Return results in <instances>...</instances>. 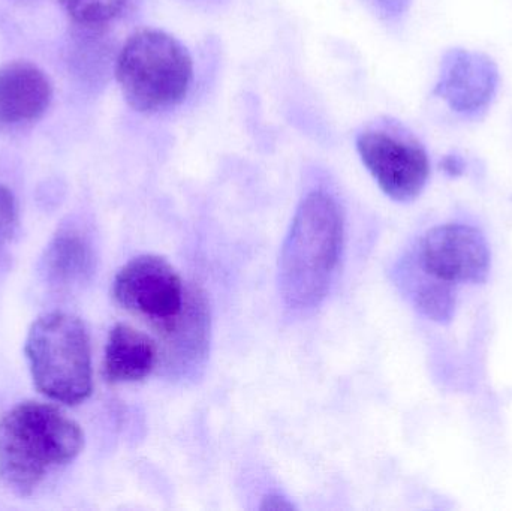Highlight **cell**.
<instances>
[{
	"label": "cell",
	"instance_id": "15",
	"mask_svg": "<svg viewBox=\"0 0 512 511\" xmlns=\"http://www.w3.org/2000/svg\"><path fill=\"white\" fill-rule=\"evenodd\" d=\"M18 225V206L14 194L0 185V249L8 245Z\"/></svg>",
	"mask_w": 512,
	"mask_h": 511
},
{
	"label": "cell",
	"instance_id": "6",
	"mask_svg": "<svg viewBox=\"0 0 512 511\" xmlns=\"http://www.w3.org/2000/svg\"><path fill=\"white\" fill-rule=\"evenodd\" d=\"M357 150L382 192L397 203H411L429 182V156L411 135L370 129L358 135Z\"/></svg>",
	"mask_w": 512,
	"mask_h": 511
},
{
	"label": "cell",
	"instance_id": "14",
	"mask_svg": "<svg viewBox=\"0 0 512 511\" xmlns=\"http://www.w3.org/2000/svg\"><path fill=\"white\" fill-rule=\"evenodd\" d=\"M75 23L86 27H101L125 11L128 0H60Z\"/></svg>",
	"mask_w": 512,
	"mask_h": 511
},
{
	"label": "cell",
	"instance_id": "18",
	"mask_svg": "<svg viewBox=\"0 0 512 511\" xmlns=\"http://www.w3.org/2000/svg\"><path fill=\"white\" fill-rule=\"evenodd\" d=\"M444 168L450 174H460L463 170L462 159L457 158V156H451V158L445 159Z\"/></svg>",
	"mask_w": 512,
	"mask_h": 511
},
{
	"label": "cell",
	"instance_id": "3",
	"mask_svg": "<svg viewBox=\"0 0 512 511\" xmlns=\"http://www.w3.org/2000/svg\"><path fill=\"white\" fill-rule=\"evenodd\" d=\"M116 78L129 107L138 113H159L188 96L194 62L188 48L170 33L141 29L120 50Z\"/></svg>",
	"mask_w": 512,
	"mask_h": 511
},
{
	"label": "cell",
	"instance_id": "2",
	"mask_svg": "<svg viewBox=\"0 0 512 511\" xmlns=\"http://www.w3.org/2000/svg\"><path fill=\"white\" fill-rule=\"evenodd\" d=\"M84 446L80 426L50 404L24 402L0 417V479L30 495Z\"/></svg>",
	"mask_w": 512,
	"mask_h": 511
},
{
	"label": "cell",
	"instance_id": "8",
	"mask_svg": "<svg viewBox=\"0 0 512 511\" xmlns=\"http://www.w3.org/2000/svg\"><path fill=\"white\" fill-rule=\"evenodd\" d=\"M499 89V69L489 56L454 48L441 63L435 95L460 116H483Z\"/></svg>",
	"mask_w": 512,
	"mask_h": 511
},
{
	"label": "cell",
	"instance_id": "13",
	"mask_svg": "<svg viewBox=\"0 0 512 511\" xmlns=\"http://www.w3.org/2000/svg\"><path fill=\"white\" fill-rule=\"evenodd\" d=\"M402 275L406 293L421 314L436 323H450L453 320L456 311V293L453 285L433 278L420 266L418 270L412 267Z\"/></svg>",
	"mask_w": 512,
	"mask_h": 511
},
{
	"label": "cell",
	"instance_id": "7",
	"mask_svg": "<svg viewBox=\"0 0 512 511\" xmlns=\"http://www.w3.org/2000/svg\"><path fill=\"white\" fill-rule=\"evenodd\" d=\"M417 264L447 284H483L490 272L489 243L472 225H439L421 239Z\"/></svg>",
	"mask_w": 512,
	"mask_h": 511
},
{
	"label": "cell",
	"instance_id": "10",
	"mask_svg": "<svg viewBox=\"0 0 512 511\" xmlns=\"http://www.w3.org/2000/svg\"><path fill=\"white\" fill-rule=\"evenodd\" d=\"M53 87L47 75L29 62L0 68V129L35 122L48 110Z\"/></svg>",
	"mask_w": 512,
	"mask_h": 511
},
{
	"label": "cell",
	"instance_id": "4",
	"mask_svg": "<svg viewBox=\"0 0 512 511\" xmlns=\"http://www.w3.org/2000/svg\"><path fill=\"white\" fill-rule=\"evenodd\" d=\"M27 362L39 393L63 405L86 401L93 390L89 333L65 312L39 317L27 333Z\"/></svg>",
	"mask_w": 512,
	"mask_h": 511
},
{
	"label": "cell",
	"instance_id": "1",
	"mask_svg": "<svg viewBox=\"0 0 512 511\" xmlns=\"http://www.w3.org/2000/svg\"><path fill=\"white\" fill-rule=\"evenodd\" d=\"M343 236L339 203L327 192L306 195L280 251V293L289 308H315L325 299L339 266Z\"/></svg>",
	"mask_w": 512,
	"mask_h": 511
},
{
	"label": "cell",
	"instance_id": "9",
	"mask_svg": "<svg viewBox=\"0 0 512 511\" xmlns=\"http://www.w3.org/2000/svg\"><path fill=\"white\" fill-rule=\"evenodd\" d=\"M165 366L179 377L194 375L206 362L210 347V309L200 290L188 291L182 314L164 332Z\"/></svg>",
	"mask_w": 512,
	"mask_h": 511
},
{
	"label": "cell",
	"instance_id": "17",
	"mask_svg": "<svg viewBox=\"0 0 512 511\" xmlns=\"http://www.w3.org/2000/svg\"><path fill=\"white\" fill-rule=\"evenodd\" d=\"M390 15H402L408 9L409 0H376Z\"/></svg>",
	"mask_w": 512,
	"mask_h": 511
},
{
	"label": "cell",
	"instance_id": "11",
	"mask_svg": "<svg viewBox=\"0 0 512 511\" xmlns=\"http://www.w3.org/2000/svg\"><path fill=\"white\" fill-rule=\"evenodd\" d=\"M159 348L144 332L117 324L108 335L104 375L111 384L135 383L152 374L158 365Z\"/></svg>",
	"mask_w": 512,
	"mask_h": 511
},
{
	"label": "cell",
	"instance_id": "5",
	"mask_svg": "<svg viewBox=\"0 0 512 511\" xmlns=\"http://www.w3.org/2000/svg\"><path fill=\"white\" fill-rule=\"evenodd\" d=\"M116 302L161 333L185 308L188 291L179 272L158 255H141L122 267L113 282Z\"/></svg>",
	"mask_w": 512,
	"mask_h": 511
},
{
	"label": "cell",
	"instance_id": "16",
	"mask_svg": "<svg viewBox=\"0 0 512 511\" xmlns=\"http://www.w3.org/2000/svg\"><path fill=\"white\" fill-rule=\"evenodd\" d=\"M294 509L295 507L286 498L279 497V495H270V497L265 498L261 506V510L271 511H291Z\"/></svg>",
	"mask_w": 512,
	"mask_h": 511
},
{
	"label": "cell",
	"instance_id": "12",
	"mask_svg": "<svg viewBox=\"0 0 512 511\" xmlns=\"http://www.w3.org/2000/svg\"><path fill=\"white\" fill-rule=\"evenodd\" d=\"M95 261L92 243L81 231L62 230L45 251L44 272L57 287H75L89 281L95 272Z\"/></svg>",
	"mask_w": 512,
	"mask_h": 511
}]
</instances>
